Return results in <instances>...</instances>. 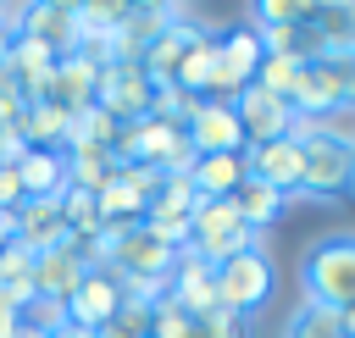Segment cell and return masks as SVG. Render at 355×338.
I'll list each match as a JSON object with an SVG mask.
<instances>
[{"mask_svg":"<svg viewBox=\"0 0 355 338\" xmlns=\"http://www.w3.org/2000/svg\"><path fill=\"white\" fill-rule=\"evenodd\" d=\"M300 277H305V299L327 310H349L355 305V233L316 238L300 260Z\"/></svg>","mask_w":355,"mask_h":338,"instance_id":"obj_1","label":"cell"},{"mask_svg":"<svg viewBox=\"0 0 355 338\" xmlns=\"http://www.w3.org/2000/svg\"><path fill=\"white\" fill-rule=\"evenodd\" d=\"M244 249H261V233H250L239 222L233 199H194V211H189V255L222 266V260H233Z\"/></svg>","mask_w":355,"mask_h":338,"instance_id":"obj_2","label":"cell"},{"mask_svg":"<svg viewBox=\"0 0 355 338\" xmlns=\"http://www.w3.org/2000/svg\"><path fill=\"white\" fill-rule=\"evenodd\" d=\"M272 288H277V272H272L266 249H244V255H233V260L216 266V299H222V310H233V316L261 310V305L272 299Z\"/></svg>","mask_w":355,"mask_h":338,"instance_id":"obj_3","label":"cell"},{"mask_svg":"<svg viewBox=\"0 0 355 338\" xmlns=\"http://www.w3.org/2000/svg\"><path fill=\"white\" fill-rule=\"evenodd\" d=\"M261 61H266V50H261V33H255L250 22H239V28H222V33H216V72H211V100H233V94H244V89L255 83Z\"/></svg>","mask_w":355,"mask_h":338,"instance_id":"obj_4","label":"cell"},{"mask_svg":"<svg viewBox=\"0 0 355 338\" xmlns=\"http://www.w3.org/2000/svg\"><path fill=\"white\" fill-rule=\"evenodd\" d=\"M305 172H300V194L311 199H344L355 188V144H333V139H305Z\"/></svg>","mask_w":355,"mask_h":338,"instance_id":"obj_5","label":"cell"},{"mask_svg":"<svg viewBox=\"0 0 355 338\" xmlns=\"http://www.w3.org/2000/svg\"><path fill=\"white\" fill-rule=\"evenodd\" d=\"M150 100H155V83L144 78L139 61H105V66H100L94 105H100L111 122H139V116H150Z\"/></svg>","mask_w":355,"mask_h":338,"instance_id":"obj_6","label":"cell"},{"mask_svg":"<svg viewBox=\"0 0 355 338\" xmlns=\"http://www.w3.org/2000/svg\"><path fill=\"white\" fill-rule=\"evenodd\" d=\"M183 139L194 155H244V144H250L227 100H200L194 116L183 122Z\"/></svg>","mask_w":355,"mask_h":338,"instance_id":"obj_7","label":"cell"},{"mask_svg":"<svg viewBox=\"0 0 355 338\" xmlns=\"http://www.w3.org/2000/svg\"><path fill=\"white\" fill-rule=\"evenodd\" d=\"M300 172H305V150L294 139H266V144H244V177L277 188L283 199L300 194Z\"/></svg>","mask_w":355,"mask_h":338,"instance_id":"obj_8","label":"cell"},{"mask_svg":"<svg viewBox=\"0 0 355 338\" xmlns=\"http://www.w3.org/2000/svg\"><path fill=\"white\" fill-rule=\"evenodd\" d=\"M200 33V22H194V11L189 6H172V17H166V28L144 44V55H139V66H144V78L155 83V89H166L172 83V72H178V61H183V50H189V39Z\"/></svg>","mask_w":355,"mask_h":338,"instance_id":"obj_9","label":"cell"},{"mask_svg":"<svg viewBox=\"0 0 355 338\" xmlns=\"http://www.w3.org/2000/svg\"><path fill=\"white\" fill-rule=\"evenodd\" d=\"M94 89H100V61H94L89 50L55 55V72H50V89H44L50 105H61L67 116H78V111L94 105Z\"/></svg>","mask_w":355,"mask_h":338,"instance_id":"obj_10","label":"cell"},{"mask_svg":"<svg viewBox=\"0 0 355 338\" xmlns=\"http://www.w3.org/2000/svg\"><path fill=\"white\" fill-rule=\"evenodd\" d=\"M227 105H233V116H239V127H244V139H250V144L288 139V127H294V105H288V100H277V94H266L261 83H250V89H244V94H233Z\"/></svg>","mask_w":355,"mask_h":338,"instance_id":"obj_11","label":"cell"},{"mask_svg":"<svg viewBox=\"0 0 355 338\" xmlns=\"http://www.w3.org/2000/svg\"><path fill=\"white\" fill-rule=\"evenodd\" d=\"M166 299H172L183 316H194V321H200V316H211V310L222 305V299H216V266L183 249V255L172 260V277H166Z\"/></svg>","mask_w":355,"mask_h":338,"instance_id":"obj_12","label":"cell"},{"mask_svg":"<svg viewBox=\"0 0 355 338\" xmlns=\"http://www.w3.org/2000/svg\"><path fill=\"white\" fill-rule=\"evenodd\" d=\"M116 305H122V277H116V272H105V266H89V277L67 294V321H72V327L100 332V327L116 316Z\"/></svg>","mask_w":355,"mask_h":338,"instance_id":"obj_13","label":"cell"},{"mask_svg":"<svg viewBox=\"0 0 355 338\" xmlns=\"http://www.w3.org/2000/svg\"><path fill=\"white\" fill-rule=\"evenodd\" d=\"M22 39H39L50 55H72V50H83V17H78V6H28Z\"/></svg>","mask_w":355,"mask_h":338,"instance_id":"obj_14","label":"cell"},{"mask_svg":"<svg viewBox=\"0 0 355 338\" xmlns=\"http://www.w3.org/2000/svg\"><path fill=\"white\" fill-rule=\"evenodd\" d=\"M17 244L28 255H44V249H61L67 244V222H61V205L55 199H28L17 211Z\"/></svg>","mask_w":355,"mask_h":338,"instance_id":"obj_15","label":"cell"},{"mask_svg":"<svg viewBox=\"0 0 355 338\" xmlns=\"http://www.w3.org/2000/svg\"><path fill=\"white\" fill-rule=\"evenodd\" d=\"M33 288L39 294H50V299H67L83 277H89V260L72 249V244H61V249H44V255H33Z\"/></svg>","mask_w":355,"mask_h":338,"instance_id":"obj_16","label":"cell"},{"mask_svg":"<svg viewBox=\"0 0 355 338\" xmlns=\"http://www.w3.org/2000/svg\"><path fill=\"white\" fill-rule=\"evenodd\" d=\"M211 72H216V33L200 28V33L189 39L178 72H172V89H183L189 100H211Z\"/></svg>","mask_w":355,"mask_h":338,"instance_id":"obj_17","label":"cell"},{"mask_svg":"<svg viewBox=\"0 0 355 338\" xmlns=\"http://www.w3.org/2000/svg\"><path fill=\"white\" fill-rule=\"evenodd\" d=\"M183 177L200 199H233V188L244 183V155H194Z\"/></svg>","mask_w":355,"mask_h":338,"instance_id":"obj_18","label":"cell"},{"mask_svg":"<svg viewBox=\"0 0 355 338\" xmlns=\"http://www.w3.org/2000/svg\"><path fill=\"white\" fill-rule=\"evenodd\" d=\"M17 177H22V194H28V199H61V188H67V161H61V150H22Z\"/></svg>","mask_w":355,"mask_h":338,"instance_id":"obj_19","label":"cell"},{"mask_svg":"<svg viewBox=\"0 0 355 338\" xmlns=\"http://www.w3.org/2000/svg\"><path fill=\"white\" fill-rule=\"evenodd\" d=\"M311 33H316V50H322V55L355 50V6H349V0L311 6Z\"/></svg>","mask_w":355,"mask_h":338,"instance_id":"obj_20","label":"cell"},{"mask_svg":"<svg viewBox=\"0 0 355 338\" xmlns=\"http://www.w3.org/2000/svg\"><path fill=\"white\" fill-rule=\"evenodd\" d=\"M67 111L61 105H50V100H39V105H28L22 111V122H17V139L28 144V150H61L67 144Z\"/></svg>","mask_w":355,"mask_h":338,"instance_id":"obj_21","label":"cell"},{"mask_svg":"<svg viewBox=\"0 0 355 338\" xmlns=\"http://www.w3.org/2000/svg\"><path fill=\"white\" fill-rule=\"evenodd\" d=\"M283 194L277 188H266V183H255V177H244L239 188H233V211H239V222L250 227V233H266L277 216H283Z\"/></svg>","mask_w":355,"mask_h":338,"instance_id":"obj_22","label":"cell"},{"mask_svg":"<svg viewBox=\"0 0 355 338\" xmlns=\"http://www.w3.org/2000/svg\"><path fill=\"white\" fill-rule=\"evenodd\" d=\"M283 338H344V321H338V310H327V305L305 299V305H294V316H288Z\"/></svg>","mask_w":355,"mask_h":338,"instance_id":"obj_23","label":"cell"},{"mask_svg":"<svg viewBox=\"0 0 355 338\" xmlns=\"http://www.w3.org/2000/svg\"><path fill=\"white\" fill-rule=\"evenodd\" d=\"M150 305H155V299H150ZM150 305L122 294V305H116V316L100 327V338H150Z\"/></svg>","mask_w":355,"mask_h":338,"instance_id":"obj_24","label":"cell"},{"mask_svg":"<svg viewBox=\"0 0 355 338\" xmlns=\"http://www.w3.org/2000/svg\"><path fill=\"white\" fill-rule=\"evenodd\" d=\"M300 66H305V55H266V61H261V72H255V83H261L266 94L288 100V89L300 83Z\"/></svg>","mask_w":355,"mask_h":338,"instance_id":"obj_25","label":"cell"},{"mask_svg":"<svg viewBox=\"0 0 355 338\" xmlns=\"http://www.w3.org/2000/svg\"><path fill=\"white\" fill-rule=\"evenodd\" d=\"M22 327H39L44 338H55L67 327V299H50V294H33L22 305Z\"/></svg>","mask_w":355,"mask_h":338,"instance_id":"obj_26","label":"cell"},{"mask_svg":"<svg viewBox=\"0 0 355 338\" xmlns=\"http://www.w3.org/2000/svg\"><path fill=\"white\" fill-rule=\"evenodd\" d=\"M189 332H194V316H183V310L161 294V299L150 305V338H189Z\"/></svg>","mask_w":355,"mask_h":338,"instance_id":"obj_27","label":"cell"},{"mask_svg":"<svg viewBox=\"0 0 355 338\" xmlns=\"http://www.w3.org/2000/svg\"><path fill=\"white\" fill-rule=\"evenodd\" d=\"M189 338H250V327H244V316H233V310H211V316H200L194 321V332Z\"/></svg>","mask_w":355,"mask_h":338,"instance_id":"obj_28","label":"cell"},{"mask_svg":"<svg viewBox=\"0 0 355 338\" xmlns=\"http://www.w3.org/2000/svg\"><path fill=\"white\" fill-rule=\"evenodd\" d=\"M28 205V194H22V177H17V166H0V211H22Z\"/></svg>","mask_w":355,"mask_h":338,"instance_id":"obj_29","label":"cell"},{"mask_svg":"<svg viewBox=\"0 0 355 338\" xmlns=\"http://www.w3.org/2000/svg\"><path fill=\"white\" fill-rule=\"evenodd\" d=\"M327 61H333V72H338L344 105H355V50H344V55H327Z\"/></svg>","mask_w":355,"mask_h":338,"instance_id":"obj_30","label":"cell"},{"mask_svg":"<svg viewBox=\"0 0 355 338\" xmlns=\"http://www.w3.org/2000/svg\"><path fill=\"white\" fill-rule=\"evenodd\" d=\"M17 321H22V310H17V305L0 294V338H11V332H17Z\"/></svg>","mask_w":355,"mask_h":338,"instance_id":"obj_31","label":"cell"},{"mask_svg":"<svg viewBox=\"0 0 355 338\" xmlns=\"http://www.w3.org/2000/svg\"><path fill=\"white\" fill-rule=\"evenodd\" d=\"M55 338H100V332H89V327H72V321H67V327H61Z\"/></svg>","mask_w":355,"mask_h":338,"instance_id":"obj_32","label":"cell"},{"mask_svg":"<svg viewBox=\"0 0 355 338\" xmlns=\"http://www.w3.org/2000/svg\"><path fill=\"white\" fill-rule=\"evenodd\" d=\"M338 321H344V338H355V305H349V310H338Z\"/></svg>","mask_w":355,"mask_h":338,"instance_id":"obj_33","label":"cell"},{"mask_svg":"<svg viewBox=\"0 0 355 338\" xmlns=\"http://www.w3.org/2000/svg\"><path fill=\"white\" fill-rule=\"evenodd\" d=\"M11 338H44V332H39V327H22V321H17V332H11Z\"/></svg>","mask_w":355,"mask_h":338,"instance_id":"obj_34","label":"cell"},{"mask_svg":"<svg viewBox=\"0 0 355 338\" xmlns=\"http://www.w3.org/2000/svg\"><path fill=\"white\" fill-rule=\"evenodd\" d=\"M6 55H11V39L0 33V72H6Z\"/></svg>","mask_w":355,"mask_h":338,"instance_id":"obj_35","label":"cell"}]
</instances>
